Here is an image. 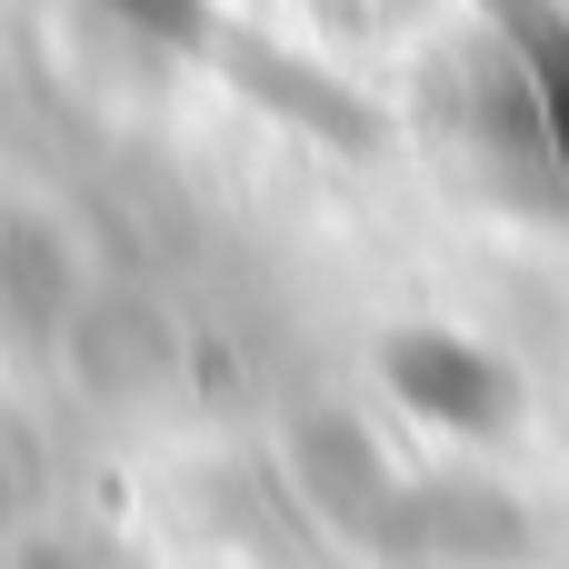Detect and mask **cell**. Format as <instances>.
I'll return each mask as SVG.
<instances>
[{"instance_id": "obj_3", "label": "cell", "mask_w": 569, "mask_h": 569, "mask_svg": "<svg viewBox=\"0 0 569 569\" xmlns=\"http://www.w3.org/2000/svg\"><path fill=\"white\" fill-rule=\"evenodd\" d=\"M120 20H140V30H160V40H200L210 20H200V0H110Z\"/></svg>"}, {"instance_id": "obj_1", "label": "cell", "mask_w": 569, "mask_h": 569, "mask_svg": "<svg viewBox=\"0 0 569 569\" xmlns=\"http://www.w3.org/2000/svg\"><path fill=\"white\" fill-rule=\"evenodd\" d=\"M390 380H400V400H410L420 420H440V430H500V420H510V370H500L490 350H470V340H440V330L390 340Z\"/></svg>"}, {"instance_id": "obj_4", "label": "cell", "mask_w": 569, "mask_h": 569, "mask_svg": "<svg viewBox=\"0 0 569 569\" xmlns=\"http://www.w3.org/2000/svg\"><path fill=\"white\" fill-rule=\"evenodd\" d=\"M0 510H10V490H0Z\"/></svg>"}, {"instance_id": "obj_2", "label": "cell", "mask_w": 569, "mask_h": 569, "mask_svg": "<svg viewBox=\"0 0 569 569\" xmlns=\"http://www.w3.org/2000/svg\"><path fill=\"white\" fill-rule=\"evenodd\" d=\"M390 540L430 550V560H510L520 550V510L500 490H400L390 500Z\"/></svg>"}]
</instances>
